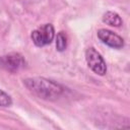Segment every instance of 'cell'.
<instances>
[{"label": "cell", "mask_w": 130, "mask_h": 130, "mask_svg": "<svg viewBox=\"0 0 130 130\" xmlns=\"http://www.w3.org/2000/svg\"><path fill=\"white\" fill-rule=\"evenodd\" d=\"M26 65L24 57L19 53H9L0 57V69L7 72L15 73L23 69Z\"/></svg>", "instance_id": "obj_2"}, {"label": "cell", "mask_w": 130, "mask_h": 130, "mask_svg": "<svg viewBox=\"0 0 130 130\" xmlns=\"http://www.w3.org/2000/svg\"><path fill=\"white\" fill-rule=\"evenodd\" d=\"M11 105H12L11 96L4 90L0 89V107H9Z\"/></svg>", "instance_id": "obj_8"}, {"label": "cell", "mask_w": 130, "mask_h": 130, "mask_svg": "<svg viewBox=\"0 0 130 130\" xmlns=\"http://www.w3.org/2000/svg\"><path fill=\"white\" fill-rule=\"evenodd\" d=\"M31 40L37 47H44L52 43L55 37V29L51 23H46L31 32Z\"/></svg>", "instance_id": "obj_3"}, {"label": "cell", "mask_w": 130, "mask_h": 130, "mask_svg": "<svg viewBox=\"0 0 130 130\" xmlns=\"http://www.w3.org/2000/svg\"><path fill=\"white\" fill-rule=\"evenodd\" d=\"M23 84L32 94L46 101H55L64 91V87L61 84L45 77L26 78L23 80Z\"/></svg>", "instance_id": "obj_1"}, {"label": "cell", "mask_w": 130, "mask_h": 130, "mask_svg": "<svg viewBox=\"0 0 130 130\" xmlns=\"http://www.w3.org/2000/svg\"><path fill=\"white\" fill-rule=\"evenodd\" d=\"M103 21L111 26H116V27H119L123 22L120 15L114 11H107L103 16Z\"/></svg>", "instance_id": "obj_6"}, {"label": "cell", "mask_w": 130, "mask_h": 130, "mask_svg": "<svg viewBox=\"0 0 130 130\" xmlns=\"http://www.w3.org/2000/svg\"><path fill=\"white\" fill-rule=\"evenodd\" d=\"M67 48V36L64 31L58 32L56 37V49L59 52L65 51Z\"/></svg>", "instance_id": "obj_7"}, {"label": "cell", "mask_w": 130, "mask_h": 130, "mask_svg": "<svg viewBox=\"0 0 130 130\" xmlns=\"http://www.w3.org/2000/svg\"><path fill=\"white\" fill-rule=\"evenodd\" d=\"M98 38L110 48L121 49L124 47V40L112 30L101 28L98 30Z\"/></svg>", "instance_id": "obj_5"}, {"label": "cell", "mask_w": 130, "mask_h": 130, "mask_svg": "<svg viewBox=\"0 0 130 130\" xmlns=\"http://www.w3.org/2000/svg\"><path fill=\"white\" fill-rule=\"evenodd\" d=\"M85 59L88 67L98 75H105L107 72V65L102 55L94 49L88 48L85 52Z\"/></svg>", "instance_id": "obj_4"}]
</instances>
